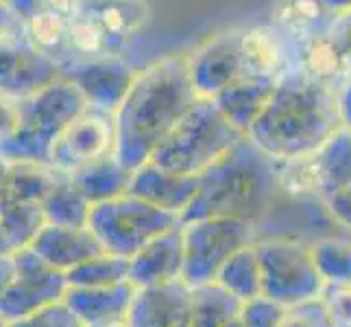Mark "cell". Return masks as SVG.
Returning a JSON list of instances; mask_svg holds the SVG:
<instances>
[{
  "label": "cell",
  "mask_w": 351,
  "mask_h": 327,
  "mask_svg": "<svg viewBox=\"0 0 351 327\" xmlns=\"http://www.w3.org/2000/svg\"><path fill=\"white\" fill-rule=\"evenodd\" d=\"M181 223V216L131 192L92 205L88 227L107 253L133 258L151 240Z\"/></svg>",
  "instance_id": "8992f818"
},
{
  "label": "cell",
  "mask_w": 351,
  "mask_h": 327,
  "mask_svg": "<svg viewBox=\"0 0 351 327\" xmlns=\"http://www.w3.org/2000/svg\"><path fill=\"white\" fill-rule=\"evenodd\" d=\"M116 151V114L86 107L59 133L51 151V166L59 173H75L103 155Z\"/></svg>",
  "instance_id": "8fae6325"
},
{
  "label": "cell",
  "mask_w": 351,
  "mask_h": 327,
  "mask_svg": "<svg viewBox=\"0 0 351 327\" xmlns=\"http://www.w3.org/2000/svg\"><path fill=\"white\" fill-rule=\"evenodd\" d=\"M323 11H328V9L321 5V0H288V3H284L277 20L288 29L301 31L317 22Z\"/></svg>",
  "instance_id": "8d00e7d4"
},
{
  "label": "cell",
  "mask_w": 351,
  "mask_h": 327,
  "mask_svg": "<svg viewBox=\"0 0 351 327\" xmlns=\"http://www.w3.org/2000/svg\"><path fill=\"white\" fill-rule=\"evenodd\" d=\"M0 327H7V323H5L3 319H0Z\"/></svg>",
  "instance_id": "f907efd6"
},
{
  "label": "cell",
  "mask_w": 351,
  "mask_h": 327,
  "mask_svg": "<svg viewBox=\"0 0 351 327\" xmlns=\"http://www.w3.org/2000/svg\"><path fill=\"white\" fill-rule=\"evenodd\" d=\"M96 327H129L127 321H116V323H107V325H96Z\"/></svg>",
  "instance_id": "681fc988"
},
{
  "label": "cell",
  "mask_w": 351,
  "mask_h": 327,
  "mask_svg": "<svg viewBox=\"0 0 351 327\" xmlns=\"http://www.w3.org/2000/svg\"><path fill=\"white\" fill-rule=\"evenodd\" d=\"M195 297L184 280L136 288L127 314L129 327H192Z\"/></svg>",
  "instance_id": "5bb4252c"
},
{
  "label": "cell",
  "mask_w": 351,
  "mask_h": 327,
  "mask_svg": "<svg viewBox=\"0 0 351 327\" xmlns=\"http://www.w3.org/2000/svg\"><path fill=\"white\" fill-rule=\"evenodd\" d=\"M131 175L133 171H129V168L118 160L116 153H110L77 168L75 173H70V179L75 181L77 188L94 205V203L116 199L120 195H125V192H129Z\"/></svg>",
  "instance_id": "7402d4cb"
},
{
  "label": "cell",
  "mask_w": 351,
  "mask_h": 327,
  "mask_svg": "<svg viewBox=\"0 0 351 327\" xmlns=\"http://www.w3.org/2000/svg\"><path fill=\"white\" fill-rule=\"evenodd\" d=\"M247 59V77H280L282 75V46L269 29H245L242 38Z\"/></svg>",
  "instance_id": "f546056e"
},
{
  "label": "cell",
  "mask_w": 351,
  "mask_h": 327,
  "mask_svg": "<svg viewBox=\"0 0 351 327\" xmlns=\"http://www.w3.org/2000/svg\"><path fill=\"white\" fill-rule=\"evenodd\" d=\"M57 79H62V66L27 40L22 22L0 35V94L20 103Z\"/></svg>",
  "instance_id": "30bf717a"
},
{
  "label": "cell",
  "mask_w": 351,
  "mask_h": 327,
  "mask_svg": "<svg viewBox=\"0 0 351 327\" xmlns=\"http://www.w3.org/2000/svg\"><path fill=\"white\" fill-rule=\"evenodd\" d=\"M20 118V103L7 99L5 94H0V138L9 136L16 129Z\"/></svg>",
  "instance_id": "60d3db41"
},
{
  "label": "cell",
  "mask_w": 351,
  "mask_h": 327,
  "mask_svg": "<svg viewBox=\"0 0 351 327\" xmlns=\"http://www.w3.org/2000/svg\"><path fill=\"white\" fill-rule=\"evenodd\" d=\"M341 127L338 88L293 70L282 72L247 138L275 162H286L312 155Z\"/></svg>",
  "instance_id": "7a4b0ae2"
},
{
  "label": "cell",
  "mask_w": 351,
  "mask_h": 327,
  "mask_svg": "<svg viewBox=\"0 0 351 327\" xmlns=\"http://www.w3.org/2000/svg\"><path fill=\"white\" fill-rule=\"evenodd\" d=\"M3 3H5V0H3Z\"/></svg>",
  "instance_id": "816d5d0a"
},
{
  "label": "cell",
  "mask_w": 351,
  "mask_h": 327,
  "mask_svg": "<svg viewBox=\"0 0 351 327\" xmlns=\"http://www.w3.org/2000/svg\"><path fill=\"white\" fill-rule=\"evenodd\" d=\"M31 249L55 269L68 273L81 262L101 256L105 251L90 227H62L46 223Z\"/></svg>",
  "instance_id": "e0dca14e"
},
{
  "label": "cell",
  "mask_w": 351,
  "mask_h": 327,
  "mask_svg": "<svg viewBox=\"0 0 351 327\" xmlns=\"http://www.w3.org/2000/svg\"><path fill=\"white\" fill-rule=\"evenodd\" d=\"M18 22H20V18L3 3V0H0V35H3L7 29L14 27V24H18Z\"/></svg>",
  "instance_id": "f6af8a7d"
},
{
  "label": "cell",
  "mask_w": 351,
  "mask_h": 327,
  "mask_svg": "<svg viewBox=\"0 0 351 327\" xmlns=\"http://www.w3.org/2000/svg\"><path fill=\"white\" fill-rule=\"evenodd\" d=\"M14 260L16 277L0 297V319L7 325L64 301L70 288L66 273L46 264L31 247L16 251Z\"/></svg>",
  "instance_id": "9c48e42d"
},
{
  "label": "cell",
  "mask_w": 351,
  "mask_h": 327,
  "mask_svg": "<svg viewBox=\"0 0 351 327\" xmlns=\"http://www.w3.org/2000/svg\"><path fill=\"white\" fill-rule=\"evenodd\" d=\"M62 77L75 83L90 107L116 114L131 83L136 81L138 70H133L123 57H96L75 59L66 64L62 68Z\"/></svg>",
  "instance_id": "4fadbf2b"
},
{
  "label": "cell",
  "mask_w": 351,
  "mask_h": 327,
  "mask_svg": "<svg viewBox=\"0 0 351 327\" xmlns=\"http://www.w3.org/2000/svg\"><path fill=\"white\" fill-rule=\"evenodd\" d=\"M280 188L277 162L256 142L242 138L199 175V190L181 223L208 216H236L256 223Z\"/></svg>",
  "instance_id": "3957f363"
},
{
  "label": "cell",
  "mask_w": 351,
  "mask_h": 327,
  "mask_svg": "<svg viewBox=\"0 0 351 327\" xmlns=\"http://www.w3.org/2000/svg\"><path fill=\"white\" fill-rule=\"evenodd\" d=\"M186 262V245H184V223L166 229L155 240H151L140 253L131 258V277L129 282L140 286L164 284L181 280Z\"/></svg>",
  "instance_id": "9a60e30c"
},
{
  "label": "cell",
  "mask_w": 351,
  "mask_h": 327,
  "mask_svg": "<svg viewBox=\"0 0 351 327\" xmlns=\"http://www.w3.org/2000/svg\"><path fill=\"white\" fill-rule=\"evenodd\" d=\"M199 99L186 55L164 57L138 70L116 109V157L129 171L151 162L157 147Z\"/></svg>",
  "instance_id": "6da1fadb"
},
{
  "label": "cell",
  "mask_w": 351,
  "mask_h": 327,
  "mask_svg": "<svg viewBox=\"0 0 351 327\" xmlns=\"http://www.w3.org/2000/svg\"><path fill=\"white\" fill-rule=\"evenodd\" d=\"M75 11L101 24L118 55L138 38L151 18L147 0H79Z\"/></svg>",
  "instance_id": "ac0fdd59"
},
{
  "label": "cell",
  "mask_w": 351,
  "mask_h": 327,
  "mask_svg": "<svg viewBox=\"0 0 351 327\" xmlns=\"http://www.w3.org/2000/svg\"><path fill=\"white\" fill-rule=\"evenodd\" d=\"M11 253H16V251H14V247H11V242H9V238L5 234L3 225H0V258H3V256H11Z\"/></svg>",
  "instance_id": "7dc6e473"
},
{
  "label": "cell",
  "mask_w": 351,
  "mask_h": 327,
  "mask_svg": "<svg viewBox=\"0 0 351 327\" xmlns=\"http://www.w3.org/2000/svg\"><path fill=\"white\" fill-rule=\"evenodd\" d=\"M195 297V312H192V327H242L240 306L242 301L221 284H203L192 288Z\"/></svg>",
  "instance_id": "d4e9b609"
},
{
  "label": "cell",
  "mask_w": 351,
  "mask_h": 327,
  "mask_svg": "<svg viewBox=\"0 0 351 327\" xmlns=\"http://www.w3.org/2000/svg\"><path fill=\"white\" fill-rule=\"evenodd\" d=\"M282 327H334V325L330 321L328 308H325L323 299L319 297L288 308Z\"/></svg>",
  "instance_id": "d590c367"
},
{
  "label": "cell",
  "mask_w": 351,
  "mask_h": 327,
  "mask_svg": "<svg viewBox=\"0 0 351 327\" xmlns=\"http://www.w3.org/2000/svg\"><path fill=\"white\" fill-rule=\"evenodd\" d=\"M70 48L75 59H96V57H120L103 27L88 14L75 11L68 24ZM72 59V62H75Z\"/></svg>",
  "instance_id": "4dcf8cb0"
},
{
  "label": "cell",
  "mask_w": 351,
  "mask_h": 327,
  "mask_svg": "<svg viewBox=\"0 0 351 327\" xmlns=\"http://www.w3.org/2000/svg\"><path fill=\"white\" fill-rule=\"evenodd\" d=\"M59 171L51 164L40 162H7L5 173V201H33L42 199L53 188ZM3 201V203H5Z\"/></svg>",
  "instance_id": "484cf974"
},
{
  "label": "cell",
  "mask_w": 351,
  "mask_h": 327,
  "mask_svg": "<svg viewBox=\"0 0 351 327\" xmlns=\"http://www.w3.org/2000/svg\"><path fill=\"white\" fill-rule=\"evenodd\" d=\"M7 327H88V325L66 306V301H57V304L46 306L20 321L9 323Z\"/></svg>",
  "instance_id": "e575fe53"
},
{
  "label": "cell",
  "mask_w": 351,
  "mask_h": 327,
  "mask_svg": "<svg viewBox=\"0 0 351 327\" xmlns=\"http://www.w3.org/2000/svg\"><path fill=\"white\" fill-rule=\"evenodd\" d=\"M216 284H221L227 293H232L240 301L262 295V266H260L256 242L236 251L223 264L219 277H216Z\"/></svg>",
  "instance_id": "4316f807"
},
{
  "label": "cell",
  "mask_w": 351,
  "mask_h": 327,
  "mask_svg": "<svg viewBox=\"0 0 351 327\" xmlns=\"http://www.w3.org/2000/svg\"><path fill=\"white\" fill-rule=\"evenodd\" d=\"M310 247L325 286H351V242L325 238Z\"/></svg>",
  "instance_id": "1f68e13d"
},
{
  "label": "cell",
  "mask_w": 351,
  "mask_h": 327,
  "mask_svg": "<svg viewBox=\"0 0 351 327\" xmlns=\"http://www.w3.org/2000/svg\"><path fill=\"white\" fill-rule=\"evenodd\" d=\"M46 223L62 227H88L92 201L77 188L70 175L59 173L53 188L42 199Z\"/></svg>",
  "instance_id": "cb8c5ba5"
},
{
  "label": "cell",
  "mask_w": 351,
  "mask_h": 327,
  "mask_svg": "<svg viewBox=\"0 0 351 327\" xmlns=\"http://www.w3.org/2000/svg\"><path fill=\"white\" fill-rule=\"evenodd\" d=\"M5 173H7V160L0 157V205L5 201Z\"/></svg>",
  "instance_id": "c3c4849f"
},
{
  "label": "cell",
  "mask_w": 351,
  "mask_h": 327,
  "mask_svg": "<svg viewBox=\"0 0 351 327\" xmlns=\"http://www.w3.org/2000/svg\"><path fill=\"white\" fill-rule=\"evenodd\" d=\"M0 225H3L14 251L29 249L46 225L42 203L5 201L0 205Z\"/></svg>",
  "instance_id": "83f0119b"
},
{
  "label": "cell",
  "mask_w": 351,
  "mask_h": 327,
  "mask_svg": "<svg viewBox=\"0 0 351 327\" xmlns=\"http://www.w3.org/2000/svg\"><path fill=\"white\" fill-rule=\"evenodd\" d=\"M280 77H242L216 94L212 101L229 123L247 133L269 103Z\"/></svg>",
  "instance_id": "ffe728a7"
},
{
  "label": "cell",
  "mask_w": 351,
  "mask_h": 327,
  "mask_svg": "<svg viewBox=\"0 0 351 327\" xmlns=\"http://www.w3.org/2000/svg\"><path fill=\"white\" fill-rule=\"evenodd\" d=\"M247 138L236 129L212 99H199L153 153L151 162L179 175L199 177Z\"/></svg>",
  "instance_id": "5b68a950"
},
{
  "label": "cell",
  "mask_w": 351,
  "mask_h": 327,
  "mask_svg": "<svg viewBox=\"0 0 351 327\" xmlns=\"http://www.w3.org/2000/svg\"><path fill=\"white\" fill-rule=\"evenodd\" d=\"M14 277H16V260H14V253H11V256L0 258V297H3V293L9 288Z\"/></svg>",
  "instance_id": "b9f144b4"
},
{
  "label": "cell",
  "mask_w": 351,
  "mask_h": 327,
  "mask_svg": "<svg viewBox=\"0 0 351 327\" xmlns=\"http://www.w3.org/2000/svg\"><path fill=\"white\" fill-rule=\"evenodd\" d=\"M199 190V177L179 175L173 171L157 166L155 162H147L136 168L131 175L129 192L144 201L175 214H184Z\"/></svg>",
  "instance_id": "2e32d148"
},
{
  "label": "cell",
  "mask_w": 351,
  "mask_h": 327,
  "mask_svg": "<svg viewBox=\"0 0 351 327\" xmlns=\"http://www.w3.org/2000/svg\"><path fill=\"white\" fill-rule=\"evenodd\" d=\"M242 38H245V29L225 31L212 35L186 55L192 86L201 99H214L234 81L247 77Z\"/></svg>",
  "instance_id": "7c38bea8"
},
{
  "label": "cell",
  "mask_w": 351,
  "mask_h": 327,
  "mask_svg": "<svg viewBox=\"0 0 351 327\" xmlns=\"http://www.w3.org/2000/svg\"><path fill=\"white\" fill-rule=\"evenodd\" d=\"M323 201L334 221L351 232V184L334 190L332 195H328Z\"/></svg>",
  "instance_id": "ab89813d"
},
{
  "label": "cell",
  "mask_w": 351,
  "mask_h": 327,
  "mask_svg": "<svg viewBox=\"0 0 351 327\" xmlns=\"http://www.w3.org/2000/svg\"><path fill=\"white\" fill-rule=\"evenodd\" d=\"M256 242V223L236 216H208L184 223V280L197 288L212 284L236 251Z\"/></svg>",
  "instance_id": "52a82bcc"
},
{
  "label": "cell",
  "mask_w": 351,
  "mask_h": 327,
  "mask_svg": "<svg viewBox=\"0 0 351 327\" xmlns=\"http://www.w3.org/2000/svg\"><path fill=\"white\" fill-rule=\"evenodd\" d=\"M70 286L79 288H101V286H116L125 284L131 277V260L120 258L114 253L103 251L101 256L81 262L75 269L66 273Z\"/></svg>",
  "instance_id": "f1b7e54d"
},
{
  "label": "cell",
  "mask_w": 351,
  "mask_h": 327,
  "mask_svg": "<svg viewBox=\"0 0 351 327\" xmlns=\"http://www.w3.org/2000/svg\"><path fill=\"white\" fill-rule=\"evenodd\" d=\"M22 22V31L27 35V40L38 48L40 53L51 57L59 66L70 64L75 55L70 48V35H68V24L70 18L57 14L51 9H38Z\"/></svg>",
  "instance_id": "603a6c76"
},
{
  "label": "cell",
  "mask_w": 351,
  "mask_h": 327,
  "mask_svg": "<svg viewBox=\"0 0 351 327\" xmlns=\"http://www.w3.org/2000/svg\"><path fill=\"white\" fill-rule=\"evenodd\" d=\"M262 266V295L293 308L319 299L325 282L312 258V247L299 240L273 238L256 242Z\"/></svg>",
  "instance_id": "ba28073f"
},
{
  "label": "cell",
  "mask_w": 351,
  "mask_h": 327,
  "mask_svg": "<svg viewBox=\"0 0 351 327\" xmlns=\"http://www.w3.org/2000/svg\"><path fill=\"white\" fill-rule=\"evenodd\" d=\"M338 103H341V118L343 125L347 129H351V79L345 83V86L338 90Z\"/></svg>",
  "instance_id": "7bdbcfd3"
},
{
  "label": "cell",
  "mask_w": 351,
  "mask_h": 327,
  "mask_svg": "<svg viewBox=\"0 0 351 327\" xmlns=\"http://www.w3.org/2000/svg\"><path fill=\"white\" fill-rule=\"evenodd\" d=\"M301 70H306L310 77L330 83V86H334L338 90L347 83L343 59L325 33H321L319 38H314L308 44L306 53H304V68Z\"/></svg>",
  "instance_id": "d6a6232c"
},
{
  "label": "cell",
  "mask_w": 351,
  "mask_h": 327,
  "mask_svg": "<svg viewBox=\"0 0 351 327\" xmlns=\"http://www.w3.org/2000/svg\"><path fill=\"white\" fill-rule=\"evenodd\" d=\"M308 157L321 199L351 184V129L343 125Z\"/></svg>",
  "instance_id": "44dd1931"
},
{
  "label": "cell",
  "mask_w": 351,
  "mask_h": 327,
  "mask_svg": "<svg viewBox=\"0 0 351 327\" xmlns=\"http://www.w3.org/2000/svg\"><path fill=\"white\" fill-rule=\"evenodd\" d=\"M325 35L330 42L336 46L338 55L343 59L345 68V79H351V9L347 11H336L330 27L325 29Z\"/></svg>",
  "instance_id": "74e56055"
},
{
  "label": "cell",
  "mask_w": 351,
  "mask_h": 327,
  "mask_svg": "<svg viewBox=\"0 0 351 327\" xmlns=\"http://www.w3.org/2000/svg\"><path fill=\"white\" fill-rule=\"evenodd\" d=\"M88 107L86 96L66 77L31 99L20 101V118L9 136L0 138V157L7 162L51 164L53 144L72 120Z\"/></svg>",
  "instance_id": "277c9868"
},
{
  "label": "cell",
  "mask_w": 351,
  "mask_h": 327,
  "mask_svg": "<svg viewBox=\"0 0 351 327\" xmlns=\"http://www.w3.org/2000/svg\"><path fill=\"white\" fill-rule=\"evenodd\" d=\"M77 3L79 0H40V9H51V11H57V14L70 18L75 14Z\"/></svg>",
  "instance_id": "ee69618b"
},
{
  "label": "cell",
  "mask_w": 351,
  "mask_h": 327,
  "mask_svg": "<svg viewBox=\"0 0 351 327\" xmlns=\"http://www.w3.org/2000/svg\"><path fill=\"white\" fill-rule=\"evenodd\" d=\"M133 295H136V286L131 282L101 288L70 286L64 301L88 327H96L116 321H127Z\"/></svg>",
  "instance_id": "d6986e66"
},
{
  "label": "cell",
  "mask_w": 351,
  "mask_h": 327,
  "mask_svg": "<svg viewBox=\"0 0 351 327\" xmlns=\"http://www.w3.org/2000/svg\"><path fill=\"white\" fill-rule=\"evenodd\" d=\"M321 299L334 327H351V286H325Z\"/></svg>",
  "instance_id": "f35d334b"
},
{
  "label": "cell",
  "mask_w": 351,
  "mask_h": 327,
  "mask_svg": "<svg viewBox=\"0 0 351 327\" xmlns=\"http://www.w3.org/2000/svg\"><path fill=\"white\" fill-rule=\"evenodd\" d=\"M321 5L328 11H332V14H336V11L351 9V0H321Z\"/></svg>",
  "instance_id": "bcb514c9"
},
{
  "label": "cell",
  "mask_w": 351,
  "mask_h": 327,
  "mask_svg": "<svg viewBox=\"0 0 351 327\" xmlns=\"http://www.w3.org/2000/svg\"><path fill=\"white\" fill-rule=\"evenodd\" d=\"M288 308L266 295L242 301L240 323L242 327H282Z\"/></svg>",
  "instance_id": "836d02e7"
}]
</instances>
